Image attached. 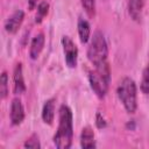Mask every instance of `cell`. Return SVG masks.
<instances>
[{
  "label": "cell",
  "mask_w": 149,
  "mask_h": 149,
  "mask_svg": "<svg viewBox=\"0 0 149 149\" xmlns=\"http://www.w3.org/2000/svg\"><path fill=\"white\" fill-rule=\"evenodd\" d=\"M58 120V128L54 135V143L59 149H68L72 144L73 136L72 112L68 105H62L59 107Z\"/></svg>",
  "instance_id": "obj_1"
},
{
  "label": "cell",
  "mask_w": 149,
  "mask_h": 149,
  "mask_svg": "<svg viewBox=\"0 0 149 149\" xmlns=\"http://www.w3.org/2000/svg\"><path fill=\"white\" fill-rule=\"evenodd\" d=\"M88 81L95 95L100 99L105 98L111 81V71L108 63L94 66V70L90 71L88 73Z\"/></svg>",
  "instance_id": "obj_2"
},
{
  "label": "cell",
  "mask_w": 149,
  "mask_h": 149,
  "mask_svg": "<svg viewBox=\"0 0 149 149\" xmlns=\"http://www.w3.org/2000/svg\"><path fill=\"white\" fill-rule=\"evenodd\" d=\"M116 94L127 113H135L137 108V88L135 81L132 78L125 77L119 83L116 87Z\"/></svg>",
  "instance_id": "obj_3"
},
{
  "label": "cell",
  "mask_w": 149,
  "mask_h": 149,
  "mask_svg": "<svg viewBox=\"0 0 149 149\" xmlns=\"http://www.w3.org/2000/svg\"><path fill=\"white\" fill-rule=\"evenodd\" d=\"M107 55L108 47L105 35L100 30H95L87 48V58L94 66H98L107 63Z\"/></svg>",
  "instance_id": "obj_4"
},
{
  "label": "cell",
  "mask_w": 149,
  "mask_h": 149,
  "mask_svg": "<svg viewBox=\"0 0 149 149\" xmlns=\"http://www.w3.org/2000/svg\"><path fill=\"white\" fill-rule=\"evenodd\" d=\"M62 45L65 57V63L69 68H76L77 61H78V49L74 42L69 36L62 37Z\"/></svg>",
  "instance_id": "obj_5"
},
{
  "label": "cell",
  "mask_w": 149,
  "mask_h": 149,
  "mask_svg": "<svg viewBox=\"0 0 149 149\" xmlns=\"http://www.w3.org/2000/svg\"><path fill=\"white\" fill-rule=\"evenodd\" d=\"M24 19V12L21 9L14 10L5 21V30L8 34H15L21 27Z\"/></svg>",
  "instance_id": "obj_6"
},
{
  "label": "cell",
  "mask_w": 149,
  "mask_h": 149,
  "mask_svg": "<svg viewBox=\"0 0 149 149\" xmlns=\"http://www.w3.org/2000/svg\"><path fill=\"white\" fill-rule=\"evenodd\" d=\"M10 122L14 126L20 125L24 120V108L20 98H14L10 104Z\"/></svg>",
  "instance_id": "obj_7"
},
{
  "label": "cell",
  "mask_w": 149,
  "mask_h": 149,
  "mask_svg": "<svg viewBox=\"0 0 149 149\" xmlns=\"http://www.w3.org/2000/svg\"><path fill=\"white\" fill-rule=\"evenodd\" d=\"M13 80H14V94L19 95L26 92V84L23 78V71H22V64L16 63L14 68L13 73Z\"/></svg>",
  "instance_id": "obj_8"
},
{
  "label": "cell",
  "mask_w": 149,
  "mask_h": 149,
  "mask_svg": "<svg viewBox=\"0 0 149 149\" xmlns=\"http://www.w3.org/2000/svg\"><path fill=\"white\" fill-rule=\"evenodd\" d=\"M44 42H45V37H44L43 33H40L33 37V40L30 42V47H29V56L31 59L38 58L41 51L43 50Z\"/></svg>",
  "instance_id": "obj_9"
},
{
  "label": "cell",
  "mask_w": 149,
  "mask_h": 149,
  "mask_svg": "<svg viewBox=\"0 0 149 149\" xmlns=\"http://www.w3.org/2000/svg\"><path fill=\"white\" fill-rule=\"evenodd\" d=\"M143 6H144V0H128V13L134 21L136 22L141 21Z\"/></svg>",
  "instance_id": "obj_10"
},
{
  "label": "cell",
  "mask_w": 149,
  "mask_h": 149,
  "mask_svg": "<svg viewBox=\"0 0 149 149\" xmlns=\"http://www.w3.org/2000/svg\"><path fill=\"white\" fill-rule=\"evenodd\" d=\"M55 118V99H48L42 108V120L47 125H52Z\"/></svg>",
  "instance_id": "obj_11"
},
{
  "label": "cell",
  "mask_w": 149,
  "mask_h": 149,
  "mask_svg": "<svg viewBox=\"0 0 149 149\" xmlns=\"http://www.w3.org/2000/svg\"><path fill=\"white\" fill-rule=\"evenodd\" d=\"M80 146L83 148H95V140H94V133L91 127L86 126L81 129L80 133Z\"/></svg>",
  "instance_id": "obj_12"
},
{
  "label": "cell",
  "mask_w": 149,
  "mask_h": 149,
  "mask_svg": "<svg viewBox=\"0 0 149 149\" xmlns=\"http://www.w3.org/2000/svg\"><path fill=\"white\" fill-rule=\"evenodd\" d=\"M77 28H78V35H79L80 42L87 43L90 40V36H91V27H90V23L87 22V20H85L84 17H79Z\"/></svg>",
  "instance_id": "obj_13"
},
{
  "label": "cell",
  "mask_w": 149,
  "mask_h": 149,
  "mask_svg": "<svg viewBox=\"0 0 149 149\" xmlns=\"http://www.w3.org/2000/svg\"><path fill=\"white\" fill-rule=\"evenodd\" d=\"M49 12V3L45 1H42L37 5V13L35 15V22L36 23H41L42 20L44 19V16L48 14Z\"/></svg>",
  "instance_id": "obj_14"
},
{
  "label": "cell",
  "mask_w": 149,
  "mask_h": 149,
  "mask_svg": "<svg viewBox=\"0 0 149 149\" xmlns=\"http://www.w3.org/2000/svg\"><path fill=\"white\" fill-rule=\"evenodd\" d=\"M140 88L142 91V93L144 94H149V63L147 64V66L143 70L142 73V80H141V85Z\"/></svg>",
  "instance_id": "obj_15"
},
{
  "label": "cell",
  "mask_w": 149,
  "mask_h": 149,
  "mask_svg": "<svg viewBox=\"0 0 149 149\" xmlns=\"http://www.w3.org/2000/svg\"><path fill=\"white\" fill-rule=\"evenodd\" d=\"M7 95H8V74L6 71H3L0 77V97L1 99H5Z\"/></svg>",
  "instance_id": "obj_16"
},
{
  "label": "cell",
  "mask_w": 149,
  "mask_h": 149,
  "mask_svg": "<svg viewBox=\"0 0 149 149\" xmlns=\"http://www.w3.org/2000/svg\"><path fill=\"white\" fill-rule=\"evenodd\" d=\"M23 146H24V148L40 149V148H41V143H40V140H38L37 134H31V135L26 140V142L23 143Z\"/></svg>",
  "instance_id": "obj_17"
},
{
  "label": "cell",
  "mask_w": 149,
  "mask_h": 149,
  "mask_svg": "<svg viewBox=\"0 0 149 149\" xmlns=\"http://www.w3.org/2000/svg\"><path fill=\"white\" fill-rule=\"evenodd\" d=\"M80 3L85 12L90 15L93 16L95 13V0H80Z\"/></svg>",
  "instance_id": "obj_18"
},
{
  "label": "cell",
  "mask_w": 149,
  "mask_h": 149,
  "mask_svg": "<svg viewBox=\"0 0 149 149\" xmlns=\"http://www.w3.org/2000/svg\"><path fill=\"white\" fill-rule=\"evenodd\" d=\"M95 125L98 128H105L106 127V121L104 119V116L98 112L97 115H95Z\"/></svg>",
  "instance_id": "obj_19"
},
{
  "label": "cell",
  "mask_w": 149,
  "mask_h": 149,
  "mask_svg": "<svg viewBox=\"0 0 149 149\" xmlns=\"http://www.w3.org/2000/svg\"><path fill=\"white\" fill-rule=\"evenodd\" d=\"M37 1L38 0H28V7L30 10H33L35 7H37Z\"/></svg>",
  "instance_id": "obj_20"
}]
</instances>
